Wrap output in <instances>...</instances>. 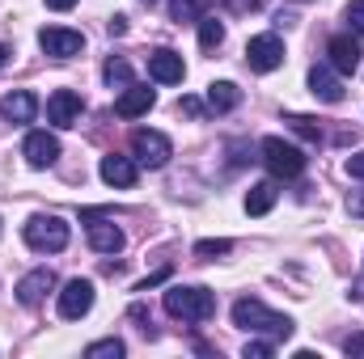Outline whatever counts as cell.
<instances>
[{
    "label": "cell",
    "instance_id": "cell-1",
    "mask_svg": "<svg viewBox=\"0 0 364 359\" xmlns=\"http://www.w3.org/2000/svg\"><path fill=\"white\" fill-rule=\"evenodd\" d=\"M233 326L246 330V334H267V338H275V343L292 338V317L267 309V304L255 300V296H242V300L233 304Z\"/></svg>",
    "mask_w": 364,
    "mask_h": 359
},
{
    "label": "cell",
    "instance_id": "cell-2",
    "mask_svg": "<svg viewBox=\"0 0 364 359\" xmlns=\"http://www.w3.org/2000/svg\"><path fill=\"white\" fill-rule=\"evenodd\" d=\"M166 313L170 317H178V321H208V317H216V296L208 292V287H170L166 292Z\"/></svg>",
    "mask_w": 364,
    "mask_h": 359
},
{
    "label": "cell",
    "instance_id": "cell-3",
    "mask_svg": "<svg viewBox=\"0 0 364 359\" xmlns=\"http://www.w3.org/2000/svg\"><path fill=\"white\" fill-rule=\"evenodd\" d=\"M21 233H26V245L38 254H60L68 245V224L60 216H30Z\"/></svg>",
    "mask_w": 364,
    "mask_h": 359
},
{
    "label": "cell",
    "instance_id": "cell-4",
    "mask_svg": "<svg viewBox=\"0 0 364 359\" xmlns=\"http://www.w3.org/2000/svg\"><path fill=\"white\" fill-rule=\"evenodd\" d=\"M263 161H267V170H272L275 178H296L305 170V153L296 144L279 140V136H267L263 140Z\"/></svg>",
    "mask_w": 364,
    "mask_h": 359
},
{
    "label": "cell",
    "instance_id": "cell-5",
    "mask_svg": "<svg viewBox=\"0 0 364 359\" xmlns=\"http://www.w3.org/2000/svg\"><path fill=\"white\" fill-rule=\"evenodd\" d=\"M132 153H136V161H140V165H149V170H161V165H170V157H174V144H170V136L140 127V131H132Z\"/></svg>",
    "mask_w": 364,
    "mask_h": 359
},
{
    "label": "cell",
    "instance_id": "cell-6",
    "mask_svg": "<svg viewBox=\"0 0 364 359\" xmlns=\"http://www.w3.org/2000/svg\"><path fill=\"white\" fill-rule=\"evenodd\" d=\"M38 47L55 60H73V55L85 51V34L68 30V26H47V30H38Z\"/></svg>",
    "mask_w": 364,
    "mask_h": 359
},
{
    "label": "cell",
    "instance_id": "cell-7",
    "mask_svg": "<svg viewBox=\"0 0 364 359\" xmlns=\"http://www.w3.org/2000/svg\"><path fill=\"white\" fill-rule=\"evenodd\" d=\"M246 64H250L255 72H275V68L284 64V43H279V34H255V38L246 43Z\"/></svg>",
    "mask_w": 364,
    "mask_h": 359
},
{
    "label": "cell",
    "instance_id": "cell-8",
    "mask_svg": "<svg viewBox=\"0 0 364 359\" xmlns=\"http://www.w3.org/2000/svg\"><path fill=\"white\" fill-rule=\"evenodd\" d=\"M93 309V283L90 279H68L60 292V317L64 321H81Z\"/></svg>",
    "mask_w": 364,
    "mask_h": 359
},
{
    "label": "cell",
    "instance_id": "cell-9",
    "mask_svg": "<svg viewBox=\"0 0 364 359\" xmlns=\"http://www.w3.org/2000/svg\"><path fill=\"white\" fill-rule=\"evenodd\" d=\"M21 157L30 161V170H47L60 161V140L51 131H30L26 144H21Z\"/></svg>",
    "mask_w": 364,
    "mask_h": 359
},
{
    "label": "cell",
    "instance_id": "cell-10",
    "mask_svg": "<svg viewBox=\"0 0 364 359\" xmlns=\"http://www.w3.org/2000/svg\"><path fill=\"white\" fill-rule=\"evenodd\" d=\"M81 110H85V101L73 89H55L47 97V123H55V127H77Z\"/></svg>",
    "mask_w": 364,
    "mask_h": 359
},
{
    "label": "cell",
    "instance_id": "cell-11",
    "mask_svg": "<svg viewBox=\"0 0 364 359\" xmlns=\"http://www.w3.org/2000/svg\"><path fill=\"white\" fill-rule=\"evenodd\" d=\"M97 216H102V211H85V220H90V245L97 254H119V250L127 245L123 228L110 224V220H97Z\"/></svg>",
    "mask_w": 364,
    "mask_h": 359
},
{
    "label": "cell",
    "instance_id": "cell-12",
    "mask_svg": "<svg viewBox=\"0 0 364 359\" xmlns=\"http://www.w3.org/2000/svg\"><path fill=\"white\" fill-rule=\"evenodd\" d=\"M326 55H331V68L335 72H343V77H352L356 68H360V43L352 38V34H335L331 43H326Z\"/></svg>",
    "mask_w": 364,
    "mask_h": 359
},
{
    "label": "cell",
    "instance_id": "cell-13",
    "mask_svg": "<svg viewBox=\"0 0 364 359\" xmlns=\"http://www.w3.org/2000/svg\"><path fill=\"white\" fill-rule=\"evenodd\" d=\"M149 77H153L157 85H182V77H186V64H182L178 51L161 47V51H153V55H149Z\"/></svg>",
    "mask_w": 364,
    "mask_h": 359
},
{
    "label": "cell",
    "instance_id": "cell-14",
    "mask_svg": "<svg viewBox=\"0 0 364 359\" xmlns=\"http://www.w3.org/2000/svg\"><path fill=\"white\" fill-rule=\"evenodd\" d=\"M140 178V165H136V157H123V153H110V157H102V182L106 186H119V190H132Z\"/></svg>",
    "mask_w": 364,
    "mask_h": 359
},
{
    "label": "cell",
    "instance_id": "cell-15",
    "mask_svg": "<svg viewBox=\"0 0 364 359\" xmlns=\"http://www.w3.org/2000/svg\"><path fill=\"white\" fill-rule=\"evenodd\" d=\"M55 287V270L51 267H34L30 275H21V283H17V300L26 304V309H34V304H43V296Z\"/></svg>",
    "mask_w": 364,
    "mask_h": 359
},
{
    "label": "cell",
    "instance_id": "cell-16",
    "mask_svg": "<svg viewBox=\"0 0 364 359\" xmlns=\"http://www.w3.org/2000/svg\"><path fill=\"white\" fill-rule=\"evenodd\" d=\"M153 101H157V93L149 89V85H127V89L119 93V101H114V114L119 118H140V114L153 110Z\"/></svg>",
    "mask_w": 364,
    "mask_h": 359
},
{
    "label": "cell",
    "instance_id": "cell-17",
    "mask_svg": "<svg viewBox=\"0 0 364 359\" xmlns=\"http://www.w3.org/2000/svg\"><path fill=\"white\" fill-rule=\"evenodd\" d=\"M0 114L9 118V123H34V114H38V97L30 89H13L0 97Z\"/></svg>",
    "mask_w": 364,
    "mask_h": 359
},
{
    "label": "cell",
    "instance_id": "cell-18",
    "mask_svg": "<svg viewBox=\"0 0 364 359\" xmlns=\"http://www.w3.org/2000/svg\"><path fill=\"white\" fill-rule=\"evenodd\" d=\"M309 93L314 97H322V101H343V85H339V77H335V68H326V64H314L309 68Z\"/></svg>",
    "mask_w": 364,
    "mask_h": 359
},
{
    "label": "cell",
    "instance_id": "cell-19",
    "mask_svg": "<svg viewBox=\"0 0 364 359\" xmlns=\"http://www.w3.org/2000/svg\"><path fill=\"white\" fill-rule=\"evenodd\" d=\"M237 106H242V89H237L233 81H212V85H208V110L229 114V110H237Z\"/></svg>",
    "mask_w": 364,
    "mask_h": 359
},
{
    "label": "cell",
    "instance_id": "cell-20",
    "mask_svg": "<svg viewBox=\"0 0 364 359\" xmlns=\"http://www.w3.org/2000/svg\"><path fill=\"white\" fill-rule=\"evenodd\" d=\"M275 199H279L275 182H259V186H250V194H246V211H250V216H267L275 207Z\"/></svg>",
    "mask_w": 364,
    "mask_h": 359
},
{
    "label": "cell",
    "instance_id": "cell-21",
    "mask_svg": "<svg viewBox=\"0 0 364 359\" xmlns=\"http://www.w3.org/2000/svg\"><path fill=\"white\" fill-rule=\"evenodd\" d=\"M212 9V0H170V21H199Z\"/></svg>",
    "mask_w": 364,
    "mask_h": 359
},
{
    "label": "cell",
    "instance_id": "cell-22",
    "mask_svg": "<svg viewBox=\"0 0 364 359\" xmlns=\"http://www.w3.org/2000/svg\"><path fill=\"white\" fill-rule=\"evenodd\" d=\"M102 77H106V85H110V89H127V85H136V77H132V64H127V60H106Z\"/></svg>",
    "mask_w": 364,
    "mask_h": 359
},
{
    "label": "cell",
    "instance_id": "cell-23",
    "mask_svg": "<svg viewBox=\"0 0 364 359\" xmlns=\"http://www.w3.org/2000/svg\"><path fill=\"white\" fill-rule=\"evenodd\" d=\"M284 123H288L301 140H309V144H318V140H322V123H318V118H309V114H288Z\"/></svg>",
    "mask_w": 364,
    "mask_h": 359
},
{
    "label": "cell",
    "instance_id": "cell-24",
    "mask_svg": "<svg viewBox=\"0 0 364 359\" xmlns=\"http://www.w3.org/2000/svg\"><path fill=\"white\" fill-rule=\"evenodd\" d=\"M220 43H225V26H220V21H203V17H199V47H203V51H216Z\"/></svg>",
    "mask_w": 364,
    "mask_h": 359
},
{
    "label": "cell",
    "instance_id": "cell-25",
    "mask_svg": "<svg viewBox=\"0 0 364 359\" xmlns=\"http://www.w3.org/2000/svg\"><path fill=\"white\" fill-rule=\"evenodd\" d=\"M123 351H127V347H123L119 338H102V343H90V347H85L90 359H119Z\"/></svg>",
    "mask_w": 364,
    "mask_h": 359
},
{
    "label": "cell",
    "instance_id": "cell-26",
    "mask_svg": "<svg viewBox=\"0 0 364 359\" xmlns=\"http://www.w3.org/2000/svg\"><path fill=\"white\" fill-rule=\"evenodd\" d=\"M242 355H246V359H272L275 355V338H250Z\"/></svg>",
    "mask_w": 364,
    "mask_h": 359
},
{
    "label": "cell",
    "instance_id": "cell-27",
    "mask_svg": "<svg viewBox=\"0 0 364 359\" xmlns=\"http://www.w3.org/2000/svg\"><path fill=\"white\" fill-rule=\"evenodd\" d=\"M233 250V241H225V237H216V241H195V254L199 258H216V254H229Z\"/></svg>",
    "mask_w": 364,
    "mask_h": 359
},
{
    "label": "cell",
    "instance_id": "cell-28",
    "mask_svg": "<svg viewBox=\"0 0 364 359\" xmlns=\"http://www.w3.org/2000/svg\"><path fill=\"white\" fill-rule=\"evenodd\" d=\"M343 21L352 26V34H360L364 38V0H352V4L343 9Z\"/></svg>",
    "mask_w": 364,
    "mask_h": 359
},
{
    "label": "cell",
    "instance_id": "cell-29",
    "mask_svg": "<svg viewBox=\"0 0 364 359\" xmlns=\"http://www.w3.org/2000/svg\"><path fill=\"white\" fill-rule=\"evenodd\" d=\"M178 110L186 114V118H199V114H203V101H199V97H182Z\"/></svg>",
    "mask_w": 364,
    "mask_h": 359
},
{
    "label": "cell",
    "instance_id": "cell-30",
    "mask_svg": "<svg viewBox=\"0 0 364 359\" xmlns=\"http://www.w3.org/2000/svg\"><path fill=\"white\" fill-rule=\"evenodd\" d=\"M343 351H348L352 359H364V330H360V334H352V338L343 343Z\"/></svg>",
    "mask_w": 364,
    "mask_h": 359
},
{
    "label": "cell",
    "instance_id": "cell-31",
    "mask_svg": "<svg viewBox=\"0 0 364 359\" xmlns=\"http://www.w3.org/2000/svg\"><path fill=\"white\" fill-rule=\"evenodd\" d=\"M166 279H170V267L153 270V275H149V279H144V283H140V287H136V292H149V287H157V283H166Z\"/></svg>",
    "mask_w": 364,
    "mask_h": 359
},
{
    "label": "cell",
    "instance_id": "cell-32",
    "mask_svg": "<svg viewBox=\"0 0 364 359\" xmlns=\"http://www.w3.org/2000/svg\"><path fill=\"white\" fill-rule=\"evenodd\" d=\"M348 178L364 182V153H356V157H348Z\"/></svg>",
    "mask_w": 364,
    "mask_h": 359
},
{
    "label": "cell",
    "instance_id": "cell-33",
    "mask_svg": "<svg viewBox=\"0 0 364 359\" xmlns=\"http://www.w3.org/2000/svg\"><path fill=\"white\" fill-rule=\"evenodd\" d=\"M348 211H352L356 220H364V190H356V194L348 199Z\"/></svg>",
    "mask_w": 364,
    "mask_h": 359
},
{
    "label": "cell",
    "instance_id": "cell-34",
    "mask_svg": "<svg viewBox=\"0 0 364 359\" xmlns=\"http://www.w3.org/2000/svg\"><path fill=\"white\" fill-rule=\"evenodd\" d=\"M255 4H259V0H225V9H229V13H250Z\"/></svg>",
    "mask_w": 364,
    "mask_h": 359
},
{
    "label": "cell",
    "instance_id": "cell-35",
    "mask_svg": "<svg viewBox=\"0 0 364 359\" xmlns=\"http://www.w3.org/2000/svg\"><path fill=\"white\" fill-rule=\"evenodd\" d=\"M73 4H77V0H47V9H55V13H68Z\"/></svg>",
    "mask_w": 364,
    "mask_h": 359
},
{
    "label": "cell",
    "instance_id": "cell-36",
    "mask_svg": "<svg viewBox=\"0 0 364 359\" xmlns=\"http://www.w3.org/2000/svg\"><path fill=\"white\" fill-rule=\"evenodd\" d=\"M9 55H13V51H9V47H4V43H0V68H4V64H9Z\"/></svg>",
    "mask_w": 364,
    "mask_h": 359
},
{
    "label": "cell",
    "instance_id": "cell-37",
    "mask_svg": "<svg viewBox=\"0 0 364 359\" xmlns=\"http://www.w3.org/2000/svg\"><path fill=\"white\" fill-rule=\"evenodd\" d=\"M0 233H4V224H0Z\"/></svg>",
    "mask_w": 364,
    "mask_h": 359
},
{
    "label": "cell",
    "instance_id": "cell-38",
    "mask_svg": "<svg viewBox=\"0 0 364 359\" xmlns=\"http://www.w3.org/2000/svg\"><path fill=\"white\" fill-rule=\"evenodd\" d=\"M149 4H153V0H149Z\"/></svg>",
    "mask_w": 364,
    "mask_h": 359
}]
</instances>
